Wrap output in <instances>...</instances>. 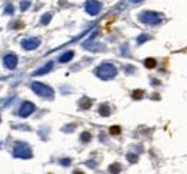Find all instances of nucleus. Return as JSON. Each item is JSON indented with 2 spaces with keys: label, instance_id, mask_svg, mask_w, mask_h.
Listing matches in <instances>:
<instances>
[{
  "label": "nucleus",
  "instance_id": "obj_18",
  "mask_svg": "<svg viewBox=\"0 0 187 174\" xmlns=\"http://www.w3.org/2000/svg\"><path fill=\"white\" fill-rule=\"evenodd\" d=\"M128 160H131V163H135V161H137V157H135V156H134V157L128 156Z\"/></svg>",
  "mask_w": 187,
  "mask_h": 174
},
{
  "label": "nucleus",
  "instance_id": "obj_8",
  "mask_svg": "<svg viewBox=\"0 0 187 174\" xmlns=\"http://www.w3.org/2000/svg\"><path fill=\"white\" fill-rule=\"evenodd\" d=\"M141 19L142 20H145L147 23H150V25H154V23H157L159 22V19H157V16L156 15H150V13H147V15H142L141 16Z\"/></svg>",
  "mask_w": 187,
  "mask_h": 174
},
{
  "label": "nucleus",
  "instance_id": "obj_12",
  "mask_svg": "<svg viewBox=\"0 0 187 174\" xmlns=\"http://www.w3.org/2000/svg\"><path fill=\"white\" fill-rule=\"evenodd\" d=\"M99 112H101V114H102L104 117H107V115H108V114H110V110H108V105H105V104H104L102 107H101V108H99Z\"/></svg>",
  "mask_w": 187,
  "mask_h": 174
},
{
  "label": "nucleus",
  "instance_id": "obj_4",
  "mask_svg": "<svg viewBox=\"0 0 187 174\" xmlns=\"http://www.w3.org/2000/svg\"><path fill=\"white\" fill-rule=\"evenodd\" d=\"M33 111H35V105H33L32 102H25V104L20 107V110H19V115H20V117H28V115H30Z\"/></svg>",
  "mask_w": 187,
  "mask_h": 174
},
{
  "label": "nucleus",
  "instance_id": "obj_16",
  "mask_svg": "<svg viewBox=\"0 0 187 174\" xmlns=\"http://www.w3.org/2000/svg\"><path fill=\"white\" fill-rule=\"evenodd\" d=\"M110 132H111V134H120V128H118V127H112V128L110 129Z\"/></svg>",
  "mask_w": 187,
  "mask_h": 174
},
{
  "label": "nucleus",
  "instance_id": "obj_9",
  "mask_svg": "<svg viewBox=\"0 0 187 174\" xmlns=\"http://www.w3.org/2000/svg\"><path fill=\"white\" fill-rule=\"evenodd\" d=\"M110 171H111L112 174H118L121 171V167H120V164H112L111 167H110Z\"/></svg>",
  "mask_w": 187,
  "mask_h": 174
},
{
  "label": "nucleus",
  "instance_id": "obj_7",
  "mask_svg": "<svg viewBox=\"0 0 187 174\" xmlns=\"http://www.w3.org/2000/svg\"><path fill=\"white\" fill-rule=\"evenodd\" d=\"M99 7H101V6H99L98 3H95V1H89V3L86 4V10H88L91 15H95V13L99 10Z\"/></svg>",
  "mask_w": 187,
  "mask_h": 174
},
{
  "label": "nucleus",
  "instance_id": "obj_2",
  "mask_svg": "<svg viewBox=\"0 0 187 174\" xmlns=\"http://www.w3.org/2000/svg\"><path fill=\"white\" fill-rule=\"evenodd\" d=\"M32 88H33V91L36 92L37 95H40V97H43V98H52V97H53V91H52L49 86H46V85L35 82L32 85Z\"/></svg>",
  "mask_w": 187,
  "mask_h": 174
},
{
  "label": "nucleus",
  "instance_id": "obj_13",
  "mask_svg": "<svg viewBox=\"0 0 187 174\" xmlns=\"http://www.w3.org/2000/svg\"><path fill=\"white\" fill-rule=\"evenodd\" d=\"M145 66L150 68V69H153V68L156 66V61H154V59H147V61H145Z\"/></svg>",
  "mask_w": 187,
  "mask_h": 174
},
{
  "label": "nucleus",
  "instance_id": "obj_20",
  "mask_svg": "<svg viewBox=\"0 0 187 174\" xmlns=\"http://www.w3.org/2000/svg\"><path fill=\"white\" fill-rule=\"evenodd\" d=\"M74 174H84V173H82V171H75Z\"/></svg>",
  "mask_w": 187,
  "mask_h": 174
},
{
  "label": "nucleus",
  "instance_id": "obj_19",
  "mask_svg": "<svg viewBox=\"0 0 187 174\" xmlns=\"http://www.w3.org/2000/svg\"><path fill=\"white\" fill-rule=\"evenodd\" d=\"M62 164H66V165H69V160H62Z\"/></svg>",
  "mask_w": 187,
  "mask_h": 174
},
{
  "label": "nucleus",
  "instance_id": "obj_15",
  "mask_svg": "<svg viewBox=\"0 0 187 174\" xmlns=\"http://www.w3.org/2000/svg\"><path fill=\"white\" fill-rule=\"evenodd\" d=\"M81 137H82V141H89V140H91V135H89V134H86V132H84Z\"/></svg>",
  "mask_w": 187,
  "mask_h": 174
},
{
  "label": "nucleus",
  "instance_id": "obj_3",
  "mask_svg": "<svg viewBox=\"0 0 187 174\" xmlns=\"http://www.w3.org/2000/svg\"><path fill=\"white\" fill-rule=\"evenodd\" d=\"M13 154H15V157H19V158H29V157H32V151L26 144H19V145L15 147Z\"/></svg>",
  "mask_w": 187,
  "mask_h": 174
},
{
  "label": "nucleus",
  "instance_id": "obj_14",
  "mask_svg": "<svg viewBox=\"0 0 187 174\" xmlns=\"http://www.w3.org/2000/svg\"><path fill=\"white\" fill-rule=\"evenodd\" d=\"M81 104H82V108H89L91 107V101L89 99H82Z\"/></svg>",
  "mask_w": 187,
  "mask_h": 174
},
{
  "label": "nucleus",
  "instance_id": "obj_1",
  "mask_svg": "<svg viewBox=\"0 0 187 174\" xmlns=\"http://www.w3.org/2000/svg\"><path fill=\"white\" fill-rule=\"evenodd\" d=\"M115 73H117V69L110 64H104L101 65L99 68H98V71H96V75L104 79V81H107V79H111L115 76Z\"/></svg>",
  "mask_w": 187,
  "mask_h": 174
},
{
  "label": "nucleus",
  "instance_id": "obj_17",
  "mask_svg": "<svg viewBox=\"0 0 187 174\" xmlns=\"http://www.w3.org/2000/svg\"><path fill=\"white\" fill-rule=\"evenodd\" d=\"M141 95H142V94H141V91H135V94H134V95H132V97H134V98H137V99H138V98H141Z\"/></svg>",
  "mask_w": 187,
  "mask_h": 174
},
{
  "label": "nucleus",
  "instance_id": "obj_6",
  "mask_svg": "<svg viewBox=\"0 0 187 174\" xmlns=\"http://www.w3.org/2000/svg\"><path fill=\"white\" fill-rule=\"evenodd\" d=\"M22 45L25 46V49H35V48L39 45V40L32 37V39H28V40H23Z\"/></svg>",
  "mask_w": 187,
  "mask_h": 174
},
{
  "label": "nucleus",
  "instance_id": "obj_10",
  "mask_svg": "<svg viewBox=\"0 0 187 174\" xmlns=\"http://www.w3.org/2000/svg\"><path fill=\"white\" fill-rule=\"evenodd\" d=\"M52 66H53V64H50V62H49L46 66H43V68H42V71H37V72H35V75H40V73L47 72V71H49V68H52Z\"/></svg>",
  "mask_w": 187,
  "mask_h": 174
},
{
  "label": "nucleus",
  "instance_id": "obj_5",
  "mask_svg": "<svg viewBox=\"0 0 187 174\" xmlns=\"http://www.w3.org/2000/svg\"><path fill=\"white\" fill-rule=\"evenodd\" d=\"M4 64L6 66L9 68V69H13V68H16V64H18V58L15 55H7L4 58Z\"/></svg>",
  "mask_w": 187,
  "mask_h": 174
},
{
  "label": "nucleus",
  "instance_id": "obj_11",
  "mask_svg": "<svg viewBox=\"0 0 187 174\" xmlns=\"http://www.w3.org/2000/svg\"><path fill=\"white\" fill-rule=\"evenodd\" d=\"M72 56H74V52H68V53H65V55L61 58V62H68Z\"/></svg>",
  "mask_w": 187,
  "mask_h": 174
}]
</instances>
